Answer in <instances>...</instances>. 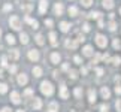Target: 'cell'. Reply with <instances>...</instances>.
Returning <instances> with one entry per match:
<instances>
[{
	"instance_id": "1",
	"label": "cell",
	"mask_w": 121,
	"mask_h": 112,
	"mask_svg": "<svg viewBox=\"0 0 121 112\" xmlns=\"http://www.w3.org/2000/svg\"><path fill=\"white\" fill-rule=\"evenodd\" d=\"M40 91L43 93L45 96H52V93H54V87H52V84L48 82V81H43L40 84Z\"/></svg>"
},
{
	"instance_id": "2",
	"label": "cell",
	"mask_w": 121,
	"mask_h": 112,
	"mask_svg": "<svg viewBox=\"0 0 121 112\" xmlns=\"http://www.w3.org/2000/svg\"><path fill=\"white\" fill-rule=\"evenodd\" d=\"M9 24L13 30H20L21 29V21L18 17H11V20H9Z\"/></svg>"
},
{
	"instance_id": "3",
	"label": "cell",
	"mask_w": 121,
	"mask_h": 112,
	"mask_svg": "<svg viewBox=\"0 0 121 112\" xmlns=\"http://www.w3.org/2000/svg\"><path fill=\"white\" fill-rule=\"evenodd\" d=\"M96 43L100 46V48H105L106 45H108V39L103 36V34H97L96 36Z\"/></svg>"
},
{
	"instance_id": "4",
	"label": "cell",
	"mask_w": 121,
	"mask_h": 112,
	"mask_svg": "<svg viewBox=\"0 0 121 112\" xmlns=\"http://www.w3.org/2000/svg\"><path fill=\"white\" fill-rule=\"evenodd\" d=\"M29 58L31 60V61H38V60H39V51L30 49V51H29Z\"/></svg>"
},
{
	"instance_id": "5",
	"label": "cell",
	"mask_w": 121,
	"mask_h": 112,
	"mask_svg": "<svg viewBox=\"0 0 121 112\" xmlns=\"http://www.w3.org/2000/svg\"><path fill=\"white\" fill-rule=\"evenodd\" d=\"M11 100H12V103H15V105H18L21 102V97L18 94V91H12L11 93Z\"/></svg>"
},
{
	"instance_id": "6",
	"label": "cell",
	"mask_w": 121,
	"mask_h": 112,
	"mask_svg": "<svg viewBox=\"0 0 121 112\" xmlns=\"http://www.w3.org/2000/svg\"><path fill=\"white\" fill-rule=\"evenodd\" d=\"M27 82H29V78H27L24 73L18 75V84H20V85H26Z\"/></svg>"
},
{
	"instance_id": "7",
	"label": "cell",
	"mask_w": 121,
	"mask_h": 112,
	"mask_svg": "<svg viewBox=\"0 0 121 112\" xmlns=\"http://www.w3.org/2000/svg\"><path fill=\"white\" fill-rule=\"evenodd\" d=\"M63 11H64L63 4H61V3H55V6H54V12H55V15H61Z\"/></svg>"
},
{
	"instance_id": "8",
	"label": "cell",
	"mask_w": 121,
	"mask_h": 112,
	"mask_svg": "<svg viewBox=\"0 0 121 112\" xmlns=\"http://www.w3.org/2000/svg\"><path fill=\"white\" fill-rule=\"evenodd\" d=\"M60 97H61V99H67V97H69V93H67L66 85H61V87H60Z\"/></svg>"
},
{
	"instance_id": "9",
	"label": "cell",
	"mask_w": 121,
	"mask_h": 112,
	"mask_svg": "<svg viewBox=\"0 0 121 112\" xmlns=\"http://www.w3.org/2000/svg\"><path fill=\"white\" fill-rule=\"evenodd\" d=\"M46 9H48V2H46V0H40V3H39V11H40V13H45Z\"/></svg>"
},
{
	"instance_id": "10",
	"label": "cell",
	"mask_w": 121,
	"mask_h": 112,
	"mask_svg": "<svg viewBox=\"0 0 121 112\" xmlns=\"http://www.w3.org/2000/svg\"><path fill=\"white\" fill-rule=\"evenodd\" d=\"M51 63H52V64H58L60 63V54L58 52H52V54H51Z\"/></svg>"
},
{
	"instance_id": "11",
	"label": "cell",
	"mask_w": 121,
	"mask_h": 112,
	"mask_svg": "<svg viewBox=\"0 0 121 112\" xmlns=\"http://www.w3.org/2000/svg\"><path fill=\"white\" fill-rule=\"evenodd\" d=\"M58 111V103L57 102H51L48 106V112H57Z\"/></svg>"
},
{
	"instance_id": "12",
	"label": "cell",
	"mask_w": 121,
	"mask_h": 112,
	"mask_svg": "<svg viewBox=\"0 0 121 112\" xmlns=\"http://www.w3.org/2000/svg\"><path fill=\"white\" fill-rule=\"evenodd\" d=\"M100 93H102V97H103V99H109V97H111V91H109L108 87H103Z\"/></svg>"
},
{
	"instance_id": "13",
	"label": "cell",
	"mask_w": 121,
	"mask_h": 112,
	"mask_svg": "<svg viewBox=\"0 0 121 112\" xmlns=\"http://www.w3.org/2000/svg\"><path fill=\"white\" fill-rule=\"evenodd\" d=\"M102 4H103L105 9H112L114 8V0H103Z\"/></svg>"
},
{
	"instance_id": "14",
	"label": "cell",
	"mask_w": 121,
	"mask_h": 112,
	"mask_svg": "<svg viewBox=\"0 0 121 112\" xmlns=\"http://www.w3.org/2000/svg\"><path fill=\"white\" fill-rule=\"evenodd\" d=\"M69 29H70V24H69V22H66V21L60 22V30H61V31L66 33V31H69Z\"/></svg>"
},
{
	"instance_id": "15",
	"label": "cell",
	"mask_w": 121,
	"mask_h": 112,
	"mask_svg": "<svg viewBox=\"0 0 121 112\" xmlns=\"http://www.w3.org/2000/svg\"><path fill=\"white\" fill-rule=\"evenodd\" d=\"M9 57H11V60H18V57H20V52H18V49H12L11 52H9Z\"/></svg>"
},
{
	"instance_id": "16",
	"label": "cell",
	"mask_w": 121,
	"mask_h": 112,
	"mask_svg": "<svg viewBox=\"0 0 121 112\" xmlns=\"http://www.w3.org/2000/svg\"><path fill=\"white\" fill-rule=\"evenodd\" d=\"M82 54L85 55V57H91L93 55V48L91 46H85V48L82 49Z\"/></svg>"
},
{
	"instance_id": "17",
	"label": "cell",
	"mask_w": 121,
	"mask_h": 112,
	"mask_svg": "<svg viewBox=\"0 0 121 112\" xmlns=\"http://www.w3.org/2000/svg\"><path fill=\"white\" fill-rule=\"evenodd\" d=\"M66 46L67 48H70V49H75L76 46H78V40H66Z\"/></svg>"
},
{
	"instance_id": "18",
	"label": "cell",
	"mask_w": 121,
	"mask_h": 112,
	"mask_svg": "<svg viewBox=\"0 0 121 112\" xmlns=\"http://www.w3.org/2000/svg\"><path fill=\"white\" fill-rule=\"evenodd\" d=\"M49 40H51V45H57V34L54 33V31H51L49 33Z\"/></svg>"
},
{
	"instance_id": "19",
	"label": "cell",
	"mask_w": 121,
	"mask_h": 112,
	"mask_svg": "<svg viewBox=\"0 0 121 112\" xmlns=\"http://www.w3.org/2000/svg\"><path fill=\"white\" fill-rule=\"evenodd\" d=\"M88 100H90V103H94L96 102V91L94 90H90V93H88Z\"/></svg>"
},
{
	"instance_id": "20",
	"label": "cell",
	"mask_w": 121,
	"mask_h": 112,
	"mask_svg": "<svg viewBox=\"0 0 121 112\" xmlns=\"http://www.w3.org/2000/svg\"><path fill=\"white\" fill-rule=\"evenodd\" d=\"M20 40H21L22 45H27V43H29V36H27L26 33H21L20 34Z\"/></svg>"
},
{
	"instance_id": "21",
	"label": "cell",
	"mask_w": 121,
	"mask_h": 112,
	"mask_svg": "<svg viewBox=\"0 0 121 112\" xmlns=\"http://www.w3.org/2000/svg\"><path fill=\"white\" fill-rule=\"evenodd\" d=\"M26 21L27 22H29V24H31V27H33V29H38V21H35V20H31V18L30 17H26Z\"/></svg>"
},
{
	"instance_id": "22",
	"label": "cell",
	"mask_w": 121,
	"mask_h": 112,
	"mask_svg": "<svg viewBox=\"0 0 121 112\" xmlns=\"http://www.w3.org/2000/svg\"><path fill=\"white\" fill-rule=\"evenodd\" d=\"M67 12H69V15H70V17H76L78 15V9L75 6H70V8L67 9Z\"/></svg>"
},
{
	"instance_id": "23",
	"label": "cell",
	"mask_w": 121,
	"mask_h": 112,
	"mask_svg": "<svg viewBox=\"0 0 121 112\" xmlns=\"http://www.w3.org/2000/svg\"><path fill=\"white\" fill-rule=\"evenodd\" d=\"M40 106H42V102H40V99H38V97H35V100H33V108H35V109H40Z\"/></svg>"
},
{
	"instance_id": "24",
	"label": "cell",
	"mask_w": 121,
	"mask_h": 112,
	"mask_svg": "<svg viewBox=\"0 0 121 112\" xmlns=\"http://www.w3.org/2000/svg\"><path fill=\"white\" fill-rule=\"evenodd\" d=\"M33 75H35L36 78L42 76V69H40V67H38V66H36V67H33Z\"/></svg>"
},
{
	"instance_id": "25",
	"label": "cell",
	"mask_w": 121,
	"mask_h": 112,
	"mask_svg": "<svg viewBox=\"0 0 121 112\" xmlns=\"http://www.w3.org/2000/svg\"><path fill=\"white\" fill-rule=\"evenodd\" d=\"M36 43H38V45H43V43H45L43 36H42V34H38V36H36Z\"/></svg>"
},
{
	"instance_id": "26",
	"label": "cell",
	"mask_w": 121,
	"mask_h": 112,
	"mask_svg": "<svg viewBox=\"0 0 121 112\" xmlns=\"http://www.w3.org/2000/svg\"><path fill=\"white\" fill-rule=\"evenodd\" d=\"M6 42H8V43H11V45H13V43H15V37H13L12 34H8L6 36Z\"/></svg>"
},
{
	"instance_id": "27",
	"label": "cell",
	"mask_w": 121,
	"mask_h": 112,
	"mask_svg": "<svg viewBox=\"0 0 121 112\" xmlns=\"http://www.w3.org/2000/svg\"><path fill=\"white\" fill-rule=\"evenodd\" d=\"M111 61H112V64H115V66H118V64L121 63V58L120 57H112V58H109Z\"/></svg>"
},
{
	"instance_id": "28",
	"label": "cell",
	"mask_w": 121,
	"mask_h": 112,
	"mask_svg": "<svg viewBox=\"0 0 121 112\" xmlns=\"http://www.w3.org/2000/svg\"><path fill=\"white\" fill-rule=\"evenodd\" d=\"M21 9H22V11H24L26 13H29L31 9H33V6H31V4H26V6H21Z\"/></svg>"
},
{
	"instance_id": "29",
	"label": "cell",
	"mask_w": 121,
	"mask_h": 112,
	"mask_svg": "<svg viewBox=\"0 0 121 112\" xmlns=\"http://www.w3.org/2000/svg\"><path fill=\"white\" fill-rule=\"evenodd\" d=\"M8 91V85L6 84H0V94H4Z\"/></svg>"
},
{
	"instance_id": "30",
	"label": "cell",
	"mask_w": 121,
	"mask_h": 112,
	"mask_svg": "<svg viewBox=\"0 0 121 112\" xmlns=\"http://www.w3.org/2000/svg\"><path fill=\"white\" fill-rule=\"evenodd\" d=\"M100 15H102L100 12H91V13H90V18H94V20H99V18H100Z\"/></svg>"
},
{
	"instance_id": "31",
	"label": "cell",
	"mask_w": 121,
	"mask_h": 112,
	"mask_svg": "<svg viewBox=\"0 0 121 112\" xmlns=\"http://www.w3.org/2000/svg\"><path fill=\"white\" fill-rule=\"evenodd\" d=\"M112 45H114V48H115V49H120V48H121V42H120L118 39H115Z\"/></svg>"
},
{
	"instance_id": "32",
	"label": "cell",
	"mask_w": 121,
	"mask_h": 112,
	"mask_svg": "<svg viewBox=\"0 0 121 112\" xmlns=\"http://www.w3.org/2000/svg\"><path fill=\"white\" fill-rule=\"evenodd\" d=\"M81 3H82V4H84L85 8H88V6H91L93 0H81Z\"/></svg>"
},
{
	"instance_id": "33",
	"label": "cell",
	"mask_w": 121,
	"mask_h": 112,
	"mask_svg": "<svg viewBox=\"0 0 121 112\" xmlns=\"http://www.w3.org/2000/svg\"><path fill=\"white\" fill-rule=\"evenodd\" d=\"M75 96H76V99H79V97L82 96V90H81V88H75Z\"/></svg>"
},
{
	"instance_id": "34",
	"label": "cell",
	"mask_w": 121,
	"mask_h": 112,
	"mask_svg": "<svg viewBox=\"0 0 121 112\" xmlns=\"http://www.w3.org/2000/svg\"><path fill=\"white\" fill-rule=\"evenodd\" d=\"M76 75H78L76 70H69V76H70L72 79H76Z\"/></svg>"
},
{
	"instance_id": "35",
	"label": "cell",
	"mask_w": 121,
	"mask_h": 112,
	"mask_svg": "<svg viewBox=\"0 0 121 112\" xmlns=\"http://www.w3.org/2000/svg\"><path fill=\"white\" fill-rule=\"evenodd\" d=\"M115 29H117V24H115L114 21H111V22H109V30H111V31H114Z\"/></svg>"
},
{
	"instance_id": "36",
	"label": "cell",
	"mask_w": 121,
	"mask_h": 112,
	"mask_svg": "<svg viewBox=\"0 0 121 112\" xmlns=\"http://www.w3.org/2000/svg\"><path fill=\"white\" fill-rule=\"evenodd\" d=\"M115 108H117V111H118V112H121V100H120V99H118L117 103H115Z\"/></svg>"
},
{
	"instance_id": "37",
	"label": "cell",
	"mask_w": 121,
	"mask_h": 112,
	"mask_svg": "<svg viewBox=\"0 0 121 112\" xmlns=\"http://www.w3.org/2000/svg\"><path fill=\"white\" fill-rule=\"evenodd\" d=\"M2 66H3V67H6V66H8V58H6V57H3V58H2Z\"/></svg>"
},
{
	"instance_id": "38",
	"label": "cell",
	"mask_w": 121,
	"mask_h": 112,
	"mask_svg": "<svg viewBox=\"0 0 121 112\" xmlns=\"http://www.w3.org/2000/svg\"><path fill=\"white\" fill-rule=\"evenodd\" d=\"M96 73L99 75V76H102V75H103V69H100V67H97L96 69Z\"/></svg>"
},
{
	"instance_id": "39",
	"label": "cell",
	"mask_w": 121,
	"mask_h": 112,
	"mask_svg": "<svg viewBox=\"0 0 121 112\" xmlns=\"http://www.w3.org/2000/svg\"><path fill=\"white\" fill-rule=\"evenodd\" d=\"M82 30L84 31H90V24H84L82 26Z\"/></svg>"
},
{
	"instance_id": "40",
	"label": "cell",
	"mask_w": 121,
	"mask_h": 112,
	"mask_svg": "<svg viewBox=\"0 0 121 112\" xmlns=\"http://www.w3.org/2000/svg\"><path fill=\"white\" fill-rule=\"evenodd\" d=\"M45 26H48V27H52V20H45Z\"/></svg>"
},
{
	"instance_id": "41",
	"label": "cell",
	"mask_w": 121,
	"mask_h": 112,
	"mask_svg": "<svg viewBox=\"0 0 121 112\" xmlns=\"http://www.w3.org/2000/svg\"><path fill=\"white\" fill-rule=\"evenodd\" d=\"M115 93H117V94H121V85H117V87H115Z\"/></svg>"
},
{
	"instance_id": "42",
	"label": "cell",
	"mask_w": 121,
	"mask_h": 112,
	"mask_svg": "<svg viewBox=\"0 0 121 112\" xmlns=\"http://www.w3.org/2000/svg\"><path fill=\"white\" fill-rule=\"evenodd\" d=\"M106 111H108V106L102 105V106H100V112H106Z\"/></svg>"
},
{
	"instance_id": "43",
	"label": "cell",
	"mask_w": 121,
	"mask_h": 112,
	"mask_svg": "<svg viewBox=\"0 0 121 112\" xmlns=\"http://www.w3.org/2000/svg\"><path fill=\"white\" fill-rule=\"evenodd\" d=\"M31 94H33L31 90H26V93H24V96H31Z\"/></svg>"
},
{
	"instance_id": "44",
	"label": "cell",
	"mask_w": 121,
	"mask_h": 112,
	"mask_svg": "<svg viewBox=\"0 0 121 112\" xmlns=\"http://www.w3.org/2000/svg\"><path fill=\"white\" fill-rule=\"evenodd\" d=\"M73 60H75V63H78V64H81V57H78V55H76V57L73 58Z\"/></svg>"
},
{
	"instance_id": "45",
	"label": "cell",
	"mask_w": 121,
	"mask_h": 112,
	"mask_svg": "<svg viewBox=\"0 0 121 112\" xmlns=\"http://www.w3.org/2000/svg\"><path fill=\"white\" fill-rule=\"evenodd\" d=\"M15 70H17V67H15V66H11V67H9V72H11V73H13Z\"/></svg>"
},
{
	"instance_id": "46",
	"label": "cell",
	"mask_w": 121,
	"mask_h": 112,
	"mask_svg": "<svg viewBox=\"0 0 121 112\" xmlns=\"http://www.w3.org/2000/svg\"><path fill=\"white\" fill-rule=\"evenodd\" d=\"M11 9H12L11 4H6V6H4V11H11Z\"/></svg>"
},
{
	"instance_id": "47",
	"label": "cell",
	"mask_w": 121,
	"mask_h": 112,
	"mask_svg": "<svg viewBox=\"0 0 121 112\" xmlns=\"http://www.w3.org/2000/svg\"><path fill=\"white\" fill-rule=\"evenodd\" d=\"M0 112H12V111H11V109H9V108H3L2 111H0Z\"/></svg>"
},
{
	"instance_id": "48",
	"label": "cell",
	"mask_w": 121,
	"mask_h": 112,
	"mask_svg": "<svg viewBox=\"0 0 121 112\" xmlns=\"http://www.w3.org/2000/svg\"><path fill=\"white\" fill-rule=\"evenodd\" d=\"M81 73H82V75H85V73H87V69H85V67H82V69H81Z\"/></svg>"
},
{
	"instance_id": "49",
	"label": "cell",
	"mask_w": 121,
	"mask_h": 112,
	"mask_svg": "<svg viewBox=\"0 0 121 112\" xmlns=\"http://www.w3.org/2000/svg\"><path fill=\"white\" fill-rule=\"evenodd\" d=\"M103 60H106V61H108V60H109V55H108V54H105V55H103Z\"/></svg>"
},
{
	"instance_id": "50",
	"label": "cell",
	"mask_w": 121,
	"mask_h": 112,
	"mask_svg": "<svg viewBox=\"0 0 121 112\" xmlns=\"http://www.w3.org/2000/svg\"><path fill=\"white\" fill-rule=\"evenodd\" d=\"M0 36H2V30H0Z\"/></svg>"
},
{
	"instance_id": "51",
	"label": "cell",
	"mask_w": 121,
	"mask_h": 112,
	"mask_svg": "<svg viewBox=\"0 0 121 112\" xmlns=\"http://www.w3.org/2000/svg\"><path fill=\"white\" fill-rule=\"evenodd\" d=\"M18 112H24V111H18Z\"/></svg>"
},
{
	"instance_id": "52",
	"label": "cell",
	"mask_w": 121,
	"mask_h": 112,
	"mask_svg": "<svg viewBox=\"0 0 121 112\" xmlns=\"http://www.w3.org/2000/svg\"><path fill=\"white\" fill-rule=\"evenodd\" d=\"M120 13H121V9H120Z\"/></svg>"
}]
</instances>
